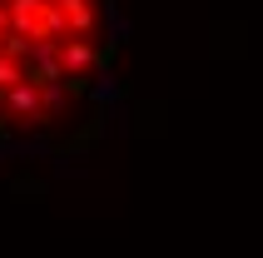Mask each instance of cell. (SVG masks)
Listing matches in <instances>:
<instances>
[{"instance_id": "1", "label": "cell", "mask_w": 263, "mask_h": 258, "mask_svg": "<svg viewBox=\"0 0 263 258\" xmlns=\"http://www.w3.org/2000/svg\"><path fill=\"white\" fill-rule=\"evenodd\" d=\"M5 115L10 119H30V124H50V119H45V100H40V89L30 85V80L5 89Z\"/></svg>"}, {"instance_id": "2", "label": "cell", "mask_w": 263, "mask_h": 258, "mask_svg": "<svg viewBox=\"0 0 263 258\" xmlns=\"http://www.w3.org/2000/svg\"><path fill=\"white\" fill-rule=\"evenodd\" d=\"M95 60H100V45L80 40V35H70V40L60 45V65H65V75H95Z\"/></svg>"}, {"instance_id": "3", "label": "cell", "mask_w": 263, "mask_h": 258, "mask_svg": "<svg viewBox=\"0 0 263 258\" xmlns=\"http://www.w3.org/2000/svg\"><path fill=\"white\" fill-rule=\"evenodd\" d=\"M55 5L65 10V20H70V35H80V40H89V35H95L100 15H95V5H89V0H55Z\"/></svg>"}, {"instance_id": "4", "label": "cell", "mask_w": 263, "mask_h": 258, "mask_svg": "<svg viewBox=\"0 0 263 258\" xmlns=\"http://www.w3.org/2000/svg\"><path fill=\"white\" fill-rule=\"evenodd\" d=\"M119 89H124V85H119L115 75H95V89H89V100H95V104H115V100H119Z\"/></svg>"}, {"instance_id": "5", "label": "cell", "mask_w": 263, "mask_h": 258, "mask_svg": "<svg viewBox=\"0 0 263 258\" xmlns=\"http://www.w3.org/2000/svg\"><path fill=\"white\" fill-rule=\"evenodd\" d=\"M40 100H45V119L60 115V109H65V100H70V85H65V80H60V85H45Z\"/></svg>"}, {"instance_id": "6", "label": "cell", "mask_w": 263, "mask_h": 258, "mask_svg": "<svg viewBox=\"0 0 263 258\" xmlns=\"http://www.w3.org/2000/svg\"><path fill=\"white\" fill-rule=\"evenodd\" d=\"M20 80H25V65H20V60H10V55H0V95H5V89H15Z\"/></svg>"}]
</instances>
